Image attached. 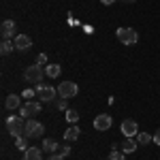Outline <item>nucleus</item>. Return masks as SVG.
<instances>
[{"label": "nucleus", "mask_w": 160, "mask_h": 160, "mask_svg": "<svg viewBox=\"0 0 160 160\" xmlns=\"http://www.w3.org/2000/svg\"><path fill=\"white\" fill-rule=\"evenodd\" d=\"M47 160H64V156L56 152V154H51V156H49V158H47Z\"/></svg>", "instance_id": "bb28decb"}, {"label": "nucleus", "mask_w": 160, "mask_h": 160, "mask_svg": "<svg viewBox=\"0 0 160 160\" xmlns=\"http://www.w3.org/2000/svg\"><path fill=\"white\" fill-rule=\"evenodd\" d=\"M24 160H43V154H41V149L38 148H30L24 152Z\"/></svg>", "instance_id": "4468645a"}, {"label": "nucleus", "mask_w": 160, "mask_h": 160, "mask_svg": "<svg viewBox=\"0 0 160 160\" xmlns=\"http://www.w3.org/2000/svg\"><path fill=\"white\" fill-rule=\"evenodd\" d=\"M41 102L38 100H28V102H24L22 105V109H19V115L24 118V120H30V118H34V115H38L41 113Z\"/></svg>", "instance_id": "39448f33"}, {"label": "nucleus", "mask_w": 160, "mask_h": 160, "mask_svg": "<svg viewBox=\"0 0 160 160\" xmlns=\"http://www.w3.org/2000/svg\"><path fill=\"white\" fill-rule=\"evenodd\" d=\"M120 130H122L124 137H137L139 135V124L135 120H124L122 126H120Z\"/></svg>", "instance_id": "9b49d317"}, {"label": "nucleus", "mask_w": 160, "mask_h": 160, "mask_svg": "<svg viewBox=\"0 0 160 160\" xmlns=\"http://www.w3.org/2000/svg\"><path fill=\"white\" fill-rule=\"evenodd\" d=\"M43 132H45V126L41 122H37L34 118L26 120V137L28 139H38V137H43Z\"/></svg>", "instance_id": "20e7f679"}, {"label": "nucleus", "mask_w": 160, "mask_h": 160, "mask_svg": "<svg viewBox=\"0 0 160 160\" xmlns=\"http://www.w3.org/2000/svg\"><path fill=\"white\" fill-rule=\"evenodd\" d=\"M139 143H137L135 137H124V143H122V152L124 154H135Z\"/></svg>", "instance_id": "f8f14e48"}, {"label": "nucleus", "mask_w": 160, "mask_h": 160, "mask_svg": "<svg viewBox=\"0 0 160 160\" xmlns=\"http://www.w3.org/2000/svg\"><path fill=\"white\" fill-rule=\"evenodd\" d=\"M13 43H15V49L17 51H28V49H32V38L28 37V34H17V37L13 38Z\"/></svg>", "instance_id": "9d476101"}, {"label": "nucleus", "mask_w": 160, "mask_h": 160, "mask_svg": "<svg viewBox=\"0 0 160 160\" xmlns=\"http://www.w3.org/2000/svg\"><path fill=\"white\" fill-rule=\"evenodd\" d=\"M64 118H66V122L77 124V120H79V113H77L75 109H66V111H64Z\"/></svg>", "instance_id": "aec40b11"}, {"label": "nucleus", "mask_w": 160, "mask_h": 160, "mask_svg": "<svg viewBox=\"0 0 160 160\" xmlns=\"http://www.w3.org/2000/svg\"><path fill=\"white\" fill-rule=\"evenodd\" d=\"M45 75H47L49 79L60 77V64H47V66H45Z\"/></svg>", "instance_id": "f3484780"}, {"label": "nucleus", "mask_w": 160, "mask_h": 160, "mask_svg": "<svg viewBox=\"0 0 160 160\" xmlns=\"http://www.w3.org/2000/svg\"><path fill=\"white\" fill-rule=\"evenodd\" d=\"M15 148L17 149H22V152H26V149L30 148V145H28V137H19V139H15Z\"/></svg>", "instance_id": "412c9836"}, {"label": "nucleus", "mask_w": 160, "mask_h": 160, "mask_svg": "<svg viewBox=\"0 0 160 160\" xmlns=\"http://www.w3.org/2000/svg\"><path fill=\"white\" fill-rule=\"evenodd\" d=\"M13 49H15V43H13V41H2V43H0V53H2V56H9Z\"/></svg>", "instance_id": "a211bd4d"}, {"label": "nucleus", "mask_w": 160, "mask_h": 160, "mask_svg": "<svg viewBox=\"0 0 160 160\" xmlns=\"http://www.w3.org/2000/svg\"><path fill=\"white\" fill-rule=\"evenodd\" d=\"M115 37L118 41L122 43V45H135L137 41H139V32H137L135 28H118V32H115Z\"/></svg>", "instance_id": "f03ea898"}, {"label": "nucleus", "mask_w": 160, "mask_h": 160, "mask_svg": "<svg viewBox=\"0 0 160 160\" xmlns=\"http://www.w3.org/2000/svg\"><path fill=\"white\" fill-rule=\"evenodd\" d=\"M4 107L11 109V111L22 109V96H17V94H9V96L4 98Z\"/></svg>", "instance_id": "ddd939ff"}, {"label": "nucleus", "mask_w": 160, "mask_h": 160, "mask_svg": "<svg viewBox=\"0 0 160 160\" xmlns=\"http://www.w3.org/2000/svg\"><path fill=\"white\" fill-rule=\"evenodd\" d=\"M58 154H62V156L66 158V156L71 154V148H68V145H60V149H58Z\"/></svg>", "instance_id": "a878e982"}, {"label": "nucleus", "mask_w": 160, "mask_h": 160, "mask_svg": "<svg viewBox=\"0 0 160 160\" xmlns=\"http://www.w3.org/2000/svg\"><path fill=\"white\" fill-rule=\"evenodd\" d=\"M79 135H81V130H79L75 124L71 126V128H66V130H64V139H66V141H77Z\"/></svg>", "instance_id": "dca6fc26"}, {"label": "nucleus", "mask_w": 160, "mask_h": 160, "mask_svg": "<svg viewBox=\"0 0 160 160\" xmlns=\"http://www.w3.org/2000/svg\"><path fill=\"white\" fill-rule=\"evenodd\" d=\"M0 34H2V41H11L13 37H17V24L13 19H4L0 26Z\"/></svg>", "instance_id": "6e6552de"}, {"label": "nucleus", "mask_w": 160, "mask_h": 160, "mask_svg": "<svg viewBox=\"0 0 160 160\" xmlns=\"http://www.w3.org/2000/svg\"><path fill=\"white\" fill-rule=\"evenodd\" d=\"M37 64H41V66H47V53H38Z\"/></svg>", "instance_id": "393cba45"}, {"label": "nucleus", "mask_w": 160, "mask_h": 160, "mask_svg": "<svg viewBox=\"0 0 160 160\" xmlns=\"http://www.w3.org/2000/svg\"><path fill=\"white\" fill-rule=\"evenodd\" d=\"M43 149L49 152V154H56V152L60 149V143H58L56 139H43Z\"/></svg>", "instance_id": "2eb2a0df"}, {"label": "nucleus", "mask_w": 160, "mask_h": 160, "mask_svg": "<svg viewBox=\"0 0 160 160\" xmlns=\"http://www.w3.org/2000/svg\"><path fill=\"white\" fill-rule=\"evenodd\" d=\"M26 81H30V83H43V77H45V66H41V64H30L28 68H26Z\"/></svg>", "instance_id": "7ed1b4c3"}, {"label": "nucleus", "mask_w": 160, "mask_h": 160, "mask_svg": "<svg viewBox=\"0 0 160 160\" xmlns=\"http://www.w3.org/2000/svg\"><path fill=\"white\" fill-rule=\"evenodd\" d=\"M32 96H37V90H32V88H28V90H24V94H22V98H32Z\"/></svg>", "instance_id": "b1692460"}, {"label": "nucleus", "mask_w": 160, "mask_h": 160, "mask_svg": "<svg viewBox=\"0 0 160 160\" xmlns=\"http://www.w3.org/2000/svg\"><path fill=\"white\" fill-rule=\"evenodd\" d=\"M77 92H79V88H77L75 81H62L60 86H58V94H60L62 98H75Z\"/></svg>", "instance_id": "0eeeda50"}, {"label": "nucleus", "mask_w": 160, "mask_h": 160, "mask_svg": "<svg viewBox=\"0 0 160 160\" xmlns=\"http://www.w3.org/2000/svg\"><path fill=\"white\" fill-rule=\"evenodd\" d=\"M122 2H126V4H132V2H135V0H122Z\"/></svg>", "instance_id": "c756f323"}, {"label": "nucleus", "mask_w": 160, "mask_h": 160, "mask_svg": "<svg viewBox=\"0 0 160 160\" xmlns=\"http://www.w3.org/2000/svg\"><path fill=\"white\" fill-rule=\"evenodd\" d=\"M149 141H154V135H149V132H139L137 135V143L139 145H148Z\"/></svg>", "instance_id": "6ab92c4d"}, {"label": "nucleus", "mask_w": 160, "mask_h": 160, "mask_svg": "<svg viewBox=\"0 0 160 160\" xmlns=\"http://www.w3.org/2000/svg\"><path fill=\"white\" fill-rule=\"evenodd\" d=\"M37 96L41 98V102H51V100H56V94H58V90L51 86H45V83H37Z\"/></svg>", "instance_id": "423d86ee"}, {"label": "nucleus", "mask_w": 160, "mask_h": 160, "mask_svg": "<svg viewBox=\"0 0 160 160\" xmlns=\"http://www.w3.org/2000/svg\"><path fill=\"white\" fill-rule=\"evenodd\" d=\"M154 143H156V145H160V128L154 132Z\"/></svg>", "instance_id": "cd10ccee"}, {"label": "nucleus", "mask_w": 160, "mask_h": 160, "mask_svg": "<svg viewBox=\"0 0 160 160\" xmlns=\"http://www.w3.org/2000/svg\"><path fill=\"white\" fill-rule=\"evenodd\" d=\"M124 158H126V154H124L122 149H115V148L111 149V154H109V160H124Z\"/></svg>", "instance_id": "4be33fe9"}, {"label": "nucleus", "mask_w": 160, "mask_h": 160, "mask_svg": "<svg viewBox=\"0 0 160 160\" xmlns=\"http://www.w3.org/2000/svg\"><path fill=\"white\" fill-rule=\"evenodd\" d=\"M7 130L13 139H19L26 135V120L22 115H9L7 118Z\"/></svg>", "instance_id": "f257e3e1"}, {"label": "nucleus", "mask_w": 160, "mask_h": 160, "mask_svg": "<svg viewBox=\"0 0 160 160\" xmlns=\"http://www.w3.org/2000/svg\"><path fill=\"white\" fill-rule=\"evenodd\" d=\"M100 2H102V4H107V7H109V4H113V2H115V0H100Z\"/></svg>", "instance_id": "c85d7f7f"}, {"label": "nucleus", "mask_w": 160, "mask_h": 160, "mask_svg": "<svg viewBox=\"0 0 160 160\" xmlns=\"http://www.w3.org/2000/svg\"><path fill=\"white\" fill-rule=\"evenodd\" d=\"M111 124H113V120H111L109 113H100V115H96V118H94V128H96L98 132H102V130H109Z\"/></svg>", "instance_id": "1a4fd4ad"}, {"label": "nucleus", "mask_w": 160, "mask_h": 160, "mask_svg": "<svg viewBox=\"0 0 160 160\" xmlns=\"http://www.w3.org/2000/svg\"><path fill=\"white\" fill-rule=\"evenodd\" d=\"M56 107H58L60 111H66V109H68V98H62V96H60V98H56Z\"/></svg>", "instance_id": "5701e85b"}]
</instances>
